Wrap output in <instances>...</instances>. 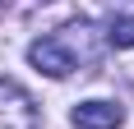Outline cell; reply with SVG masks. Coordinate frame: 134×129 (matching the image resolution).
Returning <instances> with one entry per match:
<instances>
[{
    "mask_svg": "<svg viewBox=\"0 0 134 129\" xmlns=\"http://www.w3.org/2000/svg\"><path fill=\"white\" fill-rule=\"evenodd\" d=\"M0 129H37V102L14 78H0Z\"/></svg>",
    "mask_w": 134,
    "mask_h": 129,
    "instance_id": "obj_1",
    "label": "cell"
},
{
    "mask_svg": "<svg viewBox=\"0 0 134 129\" xmlns=\"http://www.w3.org/2000/svg\"><path fill=\"white\" fill-rule=\"evenodd\" d=\"M28 60L37 64L42 74H51V78H69L74 74V51L65 46V37H37L28 46Z\"/></svg>",
    "mask_w": 134,
    "mask_h": 129,
    "instance_id": "obj_2",
    "label": "cell"
},
{
    "mask_svg": "<svg viewBox=\"0 0 134 129\" xmlns=\"http://www.w3.org/2000/svg\"><path fill=\"white\" fill-rule=\"evenodd\" d=\"M107 42L116 46V51H130V46H134V19H130V14L111 19V28H107Z\"/></svg>",
    "mask_w": 134,
    "mask_h": 129,
    "instance_id": "obj_4",
    "label": "cell"
},
{
    "mask_svg": "<svg viewBox=\"0 0 134 129\" xmlns=\"http://www.w3.org/2000/svg\"><path fill=\"white\" fill-rule=\"evenodd\" d=\"M125 111L116 102H79L74 106V129H116Z\"/></svg>",
    "mask_w": 134,
    "mask_h": 129,
    "instance_id": "obj_3",
    "label": "cell"
}]
</instances>
